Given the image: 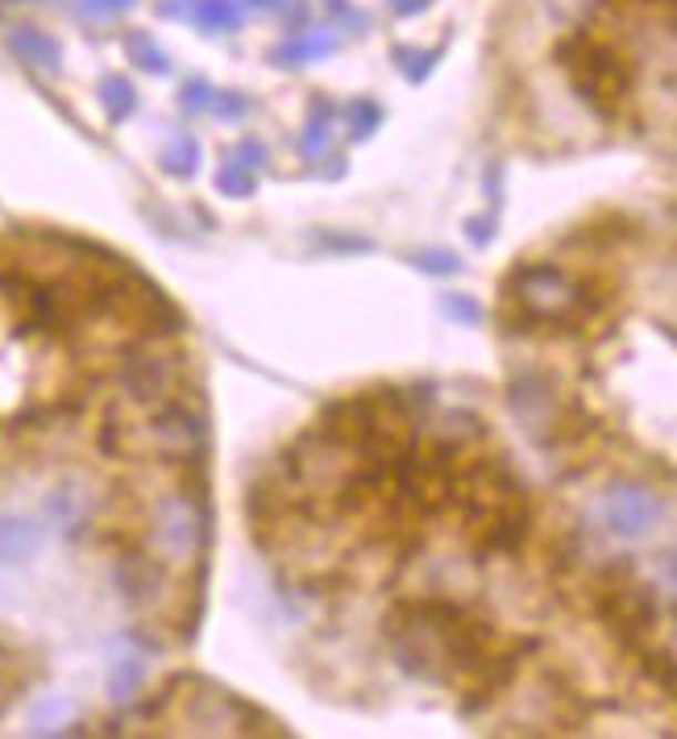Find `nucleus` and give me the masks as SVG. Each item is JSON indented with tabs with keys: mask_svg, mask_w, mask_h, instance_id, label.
I'll return each instance as SVG.
<instances>
[{
	"mask_svg": "<svg viewBox=\"0 0 677 739\" xmlns=\"http://www.w3.org/2000/svg\"><path fill=\"white\" fill-rule=\"evenodd\" d=\"M562 63L574 75V88L582 92V100H591L598 113L612 116L632 92L628 59L612 42H598L591 33H574L570 42H562Z\"/></svg>",
	"mask_w": 677,
	"mask_h": 739,
	"instance_id": "1",
	"label": "nucleus"
},
{
	"mask_svg": "<svg viewBox=\"0 0 677 739\" xmlns=\"http://www.w3.org/2000/svg\"><path fill=\"white\" fill-rule=\"evenodd\" d=\"M515 283V296L520 308L529 320H541V325H562V320H578L586 316L591 299L582 291L578 283H570L557 270V266H524L512 275Z\"/></svg>",
	"mask_w": 677,
	"mask_h": 739,
	"instance_id": "2",
	"label": "nucleus"
},
{
	"mask_svg": "<svg viewBox=\"0 0 677 739\" xmlns=\"http://www.w3.org/2000/svg\"><path fill=\"white\" fill-rule=\"evenodd\" d=\"M607 520H612L615 532H628V536H640L653 520H657V499L648 491H624L612 494V503H607Z\"/></svg>",
	"mask_w": 677,
	"mask_h": 739,
	"instance_id": "3",
	"label": "nucleus"
},
{
	"mask_svg": "<svg viewBox=\"0 0 677 739\" xmlns=\"http://www.w3.org/2000/svg\"><path fill=\"white\" fill-rule=\"evenodd\" d=\"M9 47H13V54H21V63H33V66H59V59H63V50H59V42L50 38V33L33 30V25H21V30L9 33Z\"/></svg>",
	"mask_w": 677,
	"mask_h": 739,
	"instance_id": "4",
	"label": "nucleus"
},
{
	"mask_svg": "<svg viewBox=\"0 0 677 739\" xmlns=\"http://www.w3.org/2000/svg\"><path fill=\"white\" fill-rule=\"evenodd\" d=\"M42 544V527L30 520H0V561H25Z\"/></svg>",
	"mask_w": 677,
	"mask_h": 739,
	"instance_id": "5",
	"label": "nucleus"
},
{
	"mask_svg": "<svg viewBox=\"0 0 677 739\" xmlns=\"http://www.w3.org/2000/svg\"><path fill=\"white\" fill-rule=\"evenodd\" d=\"M187 13L196 17L204 30H220L229 33L242 25V9H237V0H192V9Z\"/></svg>",
	"mask_w": 677,
	"mask_h": 739,
	"instance_id": "6",
	"label": "nucleus"
},
{
	"mask_svg": "<svg viewBox=\"0 0 677 739\" xmlns=\"http://www.w3.org/2000/svg\"><path fill=\"white\" fill-rule=\"evenodd\" d=\"M100 96H104V109H109V121H121V116L133 113V88L121 75H109L100 83Z\"/></svg>",
	"mask_w": 677,
	"mask_h": 739,
	"instance_id": "7",
	"label": "nucleus"
},
{
	"mask_svg": "<svg viewBox=\"0 0 677 739\" xmlns=\"http://www.w3.org/2000/svg\"><path fill=\"white\" fill-rule=\"evenodd\" d=\"M125 50H130V59L142 66V71H158V75L166 71V54L150 42V33H130V38H125Z\"/></svg>",
	"mask_w": 677,
	"mask_h": 739,
	"instance_id": "8",
	"label": "nucleus"
},
{
	"mask_svg": "<svg viewBox=\"0 0 677 739\" xmlns=\"http://www.w3.org/2000/svg\"><path fill=\"white\" fill-rule=\"evenodd\" d=\"M320 54H332V38H312V42H299V47L275 50V59H279L283 66H287V63L299 66L304 59H320Z\"/></svg>",
	"mask_w": 677,
	"mask_h": 739,
	"instance_id": "9",
	"label": "nucleus"
},
{
	"mask_svg": "<svg viewBox=\"0 0 677 739\" xmlns=\"http://www.w3.org/2000/svg\"><path fill=\"white\" fill-rule=\"evenodd\" d=\"M196 158H199V150H196V142H187V137H179V142L163 154V163L171 175H192V171H196Z\"/></svg>",
	"mask_w": 677,
	"mask_h": 739,
	"instance_id": "10",
	"label": "nucleus"
},
{
	"mask_svg": "<svg viewBox=\"0 0 677 739\" xmlns=\"http://www.w3.org/2000/svg\"><path fill=\"white\" fill-rule=\"evenodd\" d=\"M416 266L429 270V275H453L462 263H458V254H449V249H424V254H416Z\"/></svg>",
	"mask_w": 677,
	"mask_h": 739,
	"instance_id": "11",
	"label": "nucleus"
},
{
	"mask_svg": "<svg viewBox=\"0 0 677 739\" xmlns=\"http://www.w3.org/2000/svg\"><path fill=\"white\" fill-rule=\"evenodd\" d=\"M216 187H220L225 196H249V192H254V175H246L242 166H225V171L216 175Z\"/></svg>",
	"mask_w": 677,
	"mask_h": 739,
	"instance_id": "12",
	"label": "nucleus"
},
{
	"mask_svg": "<svg viewBox=\"0 0 677 739\" xmlns=\"http://www.w3.org/2000/svg\"><path fill=\"white\" fill-rule=\"evenodd\" d=\"M137 681H142V660H121L113 669V698H130Z\"/></svg>",
	"mask_w": 677,
	"mask_h": 739,
	"instance_id": "13",
	"label": "nucleus"
},
{
	"mask_svg": "<svg viewBox=\"0 0 677 739\" xmlns=\"http://www.w3.org/2000/svg\"><path fill=\"white\" fill-rule=\"evenodd\" d=\"M445 312L453 316V320H465V325H479V320H482V308L474 304V299H465V296H449L445 299Z\"/></svg>",
	"mask_w": 677,
	"mask_h": 739,
	"instance_id": "14",
	"label": "nucleus"
},
{
	"mask_svg": "<svg viewBox=\"0 0 677 739\" xmlns=\"http://www.w3.org/2000/svg\"><path fill=\"white\" fill-rule=\"evenodd\" d=\"M83 9H88L92 17H113V13L133 9V0H83Z\"/></svg>",
	"mask_w": 677,
	"mask_h": 739,
	"instance_id": "15",
	"label": "nucleus"
},
{
	"mask_svg": "<svg viewBox=\"0 0 677 739\" xmlns=\"http://www.w3.org/2000/svg\"><path fill=\"white\" fill-rule=\"evenodd\" d=\"M204 96H208V83H192V88H183V109H192V113H196V109H204Z\"/></svg>",
	"mask_w": 677,
	"mask_h": 739,
	"instance_id": "16",
	"label": "nucleus"
},
{
	"mask_svg": "<svg viewBox=\"0 0 677 739\" xmlns=\"http://www.w3.org/2000/svg\"><path fill=\"white\" fill-rule=\"evenodd\" d=\"M216 109H220V113H225V116H242V113H246V109H249V100H242V92H225Z\"/></svg>",
	"mask_w": 677,
	"mask_h": 739,
	"instance_id": "17",
	"label": "nucleus"
},
{
	"mask_svg": "<svg viewBox=\"0 0 677 739\" xmlns=\"http://www.w3.org/2000/svg\"><path fill=\"white\" fill-rule=\"evenodd\" d=\"M391 4H396V13H416L424 0H391Z\"/></svg>",
	"mask_w": 677,
	"mask_h": 739,
	"instance_id": "18",
	"label": "nucleus"
},
{
	"mask_svg": "<svg viewBox=\"0 0 677 739\" xmlns=\"http://www.w3.org/2000/svg\"><path fill=\"white\" fill-rule=\"evenodd\" d=\"M258 9H275V4H283V0H254Z\"/></svg>",
	"mask_w": 677,
	"mask_h": 739,
	"instance_id": "19",
	"label": "nucleus"
}]
</instances>
